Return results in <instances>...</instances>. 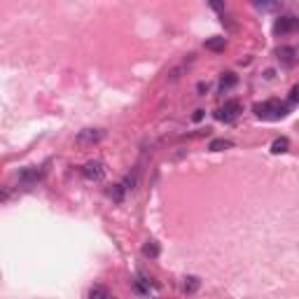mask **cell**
<instances>
[{
    "label": "cell",
    "instance_id": "obj_9",
    "mask_svg": "<svg viewBox=\"0 0 299 299\" xmlns=\"http://www.w3.org/2000/svg\"><path fill=\"white\" fill-rule=\"evenodd\" d=\"M206 49H211V52H225L227 49V37H211V40H206Z\"/></svg>",
    "mask_w": 299,
    "mask_h": 299
},
{
    "label": "cell",
    "instance_id": "obj_6",
    "mask_svg": "<svg viewBox=\"0 0 299 299\" xmlns=\"http://www.w3.org/2000/svg\"><path fill=\"white\" fill-rule=\"evenodd\" d=\"M45 173H47V166H42V168H40V171L31 166V168H24V171L19 173V180H21L24 185H35V182H37V180H40V178H42Z\"/></svg>",
    "mask_w": 299,
    "mask_h": 299
},
{
    "label": "cell",
    "instance_id": "obj_1",
    "mask_svg": "<svg viewBox=\"0 0 299 299\" xmlns=\"http://www.w3.org/2000/svg\"><path fill=\"white\" fill-rule=\"evenodd\" d=\"M252 112L264 122H278L290 115V106L287 103H281L278 98H271V101H264V103H257Z\"/></svg>",
    "mask_w": 299,
    "mask_h": 299
},
{
    "label": "cell",
    "instance_id": "obj_18",
    "mask_svg": "<svg viewBox=\"0 0 299 299\" xmlns=\"http://www.w3.org/2000/svg\"><path fill=\"white\" fill-rule=\"evenodd\" d=\"M192 120H194V122H201V120H204V110H194Z\"/></svg>",
    "mask_w": 299,
    "mask_h": 299
},
{
    "label": "cell",
    "instance_id": "obj_11",
    "mask_svg": "<svg viewBox=\"0 0 299 299\" xmlns=\"http://www.w3.org/2000/svg\"><path fill=\"white\" fill-rule=\"evenodd\" d=\"M287 150H290V141H287L285 136L276 138L274 143H271V152H274V155H283V152H287Z\"/></svg>",
    "mask_w": 299,
    "mask_h": 299
},
{
    "label": "cell",
    "instance_id": "obj_15",
    "mask_svg": "<svg viewBox=\"0 0 299 299\" xmlns=\"http://www.w3.org/2000/svg\"><path fill=\"white\" fill-rule=\"evenodd\" d=\"M110 196H112L115 201H122V199H124V185H112V190H110Z\"/></svg>",
    "mask_w": 299,
    "mask_h": 299
},
{
    "label": "cell",
    "instance_id": "obj_17",
    "mask_svg": "<svg viewBox=\"0 0 299 299\" xmlns=\"http://www.w3.org/2000/svg\"><path fill=\"white\" fill-rule=\"evenodd\" d=\"M257 7H260V10H278L281 5H278V2H257Z\"/></svg>",
    "mask_w": 299,
    "mask_h": 299
},
{
    "label": "cell",
    "instance_id": "obj_14",
    "mask_svg": "<svg viewBox=\"0 0 299 299\" xmlns=\"http://www.w3.org/2000/svg\"><path fill=\"white\" fill-rule=\"evenodd\" d=\"M229 145H231V143H229V141H225V138H220V141H213L208 150H213V152H222V150H227Z\"/></svg>",
    "mask_w": 299,
    "mask_h": 299
},
{
    "label": "cell",
    "instance_id": "obj_2",
    "mask_svg": "<svg viewBox=\"0 0 299 299\" xmlns=\"http://www.w3.org/2000/svg\"><path fill=\"white\" fill-rule=\"evenodd\" d=\"M243 112V106H241V101H227L222 108L215 112V120L225 122V124H229V122H236L239 120V115Z\"/></svg>",
    "mask_w": 299,
    "mask_h": 299
},
{
    "label": "cell",
    "instance_id": "obj_3",
    "mask_svg": "<svg viewBox=\"0 0 299 299\" xmlns=\"http://www.w3.org/2000/svg\"><path fill=\"white\" fill-rule=\"evenodd\" d=\"M297 28H299V19L295 14H281L274 21L276 35H287V33H292V31H297Z\"/></svg>",
    "mask_w": 299,
    "mask_h": 299
},
{
    "label": "cell",
    "instance_id": "obj_12",
    "mask_svg": "<svg viewBox=\"0 0 299 299\" xmlns=\"http://www.w3.org/2000/svg\"><path fill=\"white\" fill-rule=\"evenodd\" d=\"M159 252H161V248H159V243H157V241H147V243L143 246V255L145 257H150V260L159 257Z\"/></svg>",
    "mask_w": 299,
    "mask_h": 299
},
{
    "label": "cell",
    "instance_id": "obj_5",
    "mask_svg": "<svg viewBox=\"0 0 299 299\" xmlns=\"http://www.w3.org/2000/svg\"><path fill=\"white\" fill-rule=\"evenodd\" d=\"M103 138V131L101 129H82V131L77 133V145H96L98 141Z\"/></svg>",
    "mask_w": 299,
    "mask_h": 299
},
{
    "label": "cell",
    "instance_id": "obj_8",
    "mask_svg": "<svg viewBox=\"0 0 299 299\" xmlns=\"http://www.w3.org/2000/svg\"><path fill=\"white\" fill-rule=\"evenodd\" d=\"M89 299H112V292L106 285H91L89 287Z\"/></svg>",
    "mask_w": 299,
    "mask_h": 299
},
{
    "label": "cell",
    "instance_id": "obj_13",
    "mask_svg": "<svg viewBox=\"0 0 299 299\" xmlns=\"http://www.w3.org/2000/svg\"><path fill=\"white\" fill-rule=\"evenodd\" d=\"M199 285H201V283H199V278H196V276H190V278H185V292H187V295L196 292V290H199Z\"/></svg>",
    "mask_w": 299,
    "mask_h": 299
},
{
    "label": "cell",
    "instance_id": "obj_4",
    "mask_svg": "<svg viewBox=\"0 0 299 299\" xmlns=\"http://www.w3.org/2000/svg\"><path fill=\"white\" fill-rule=\"evenodd\" d=\"M82 176L87 180H91V182H98V180L106 178V164L98 161V159H91V161H87L82 166Z\"/></svg>",
    "mask_w": 299,
    "mask_h": 299
},
{
    "label": "cell",
    "instance_id": "obj_16",
    "mask_svg": "<svg viewBox=\"0 0 299 299\" xmlns=\"http://www.w3.org/2000/svg\"><path fill=\"white\" fill-rule=\"evenodd\" d=\"M287 101H290V103H297V101H299V84H295V87L290 89V96H287Z\"/></svg>",
    "mask_w": 299,
    "mask_h": 299
},
{
    "label": "cell",
    "instance_id": "obj_10",
    "mask_svg": "<svg viewBox=\"0 0 299 299\" xmlns=\"http://www.w3.org/2000/svg\"><path fill=\"white\" fill-rule=\"evenodd\" d=\"M236 82H239V75H236V72H225V75L220 77V89H222V91H229L231 87H236Z\"/></svg>",
    "mask_w": 299,
    "mask_h": 299
},
{
    "label": "cell",
    "instance_id": "obj_20",
    "mask_svg": "<svg viewBox=\"0 0 299 299\" xmlns=\"http://www.w3.org/2000/svg\"><path fill=\"white\" fill-rule=\"evenodd\" d=\"M211 7L217 10V12H220V10H225V5H222V2H211Z\"/></svg>",
    "mask_w": 299,
    "mask_h": 299
},
{
    "label": "cell",
    "instance_id": "obj_19",
    "mask_svg": "<svg viewBox=\"0 0 299 299\" xmlns=\"http://www.w3.org/2000/svg\"><path fill=\"white\" fill-rule=\"evenodd\" d=\"M196 89H199V94H201V96H206V91H208V84L199 82V84H196Z\"/></svg>",
    "mask_w": 299,
    "mask_h": 299
},
{
    "label": "cell",
    "instance_id": "obj_7",
    "mask_svg": "<svg viewBox=\"0 0 299 299\" xmlns=\"http://www.w3.org/2000/svg\"><path fill=\"white\" fill-rule=\"evenodd\" d=\"M276 56H278V61L283 63V66H295V56H297V52L292 47H281L278 52H276Z\"/></svg>",
    "mask_w": 299,
    "mask_h": 299
}]
</instances>
